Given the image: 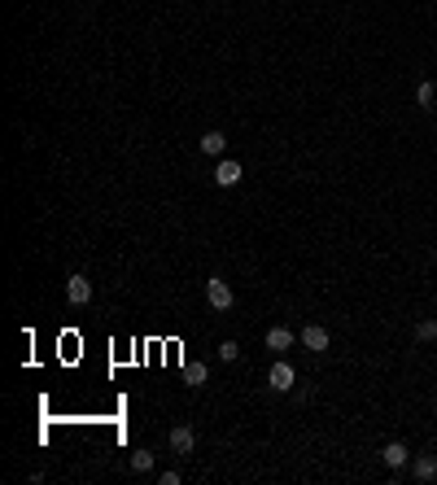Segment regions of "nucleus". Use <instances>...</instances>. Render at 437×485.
Wrapping results in <instances>:
<instances>
[{"mask_svg":"<svg viewBox=\"0 0 437 485\" xmlns=\"http://www.w3.org/2000/svg\"><path fill=\"white\" fill-rule=\"evenodd\" d=\"M206 298H210V306H215V311H232V302H236L232 284L223 280V276H210V280H206Z\"/></svg>","mask_w":437,"mask_h":485,"instance_id":"1","label":"nucleus"},{"mask_svg":"<svg viewBox=\"0 0 437 485\" xmlns=\"http://www.w3.org/2000/svg\"><path fill=\"white\" fill-rule=\"evenodd\" d=\"M298 341H302L306 350H311V354H323V350L332 346V332L323 328V323H306V328L298 332Z\"/></svg>","mask_w":437,"mask_h":485,"instance_id":"2","label":"nucleus"},{"mask_svg":"<svg viewBox=\"0 0 437 485\" xmlns=\"http://www.w3.org/2000/svg\"><path fill=\"white\" fill-rule=\"evenodd\" d=\"M267 385H271V394H293L298 371L289 367V363H271V371H267Z\"/></svg>","mask_w":437,"mask_h":485,"instance_id":"3","label":"nucleus"},{"mask_svg":"<svg viewBox=\"0 0 437 485\" xmlns=\"http://www.w3.org/2000/svg\"><path fill=\"white\" fill-rule=\"evenodd\" d=\"M240 175H245V171H240V162L223 157L219 167H215V184H219V188H232V184H240Z\"/></svg>","mask_w":437,"mask_h":485,"instance_id":"4","label":"nucleus"},{"mask_svg":"<svg viewBox=\"0 0 437 485\" xmlns=\"http://www.w3.org/2000/svg\"><path fill=\"white\" fill-rule=\"evenodd\" d=\"M381 459H385V468H407L411 463V450H407V442H390L381 450Z\"/></svg>","mask_w":437,"mask_h":485,"instance_id":"5","label":"nucleus"},{"mask_svg":"<svg viewBox=\"0 0 437 485\" xmlns=\"http://www.w3.org/2000/svg\"><path fill=\"white\" fill-rule=\"evenodd\" d=\"M192 442H197V438H192V429H188V424L171 429V450H175V455H192Z\"/></svg>","mask_w":437,"mask_h":485,"instance_id":"6","label":"nucleus"},{"mask_svg":"<svg viewBox=\"0 0 437 485\" xmlns=\"http://www.w3.org/2000/svg\"><path fill=\"white\" fill-rule=\"evenodd\" d=\"M415 105L424 109V114H433V109H437V84H433V79H424V84L415 88Z\"/></svg>","mask_w":437,"mask_h":485,"instance_id":"7","label":"nucleus"},{"mask_svg":"<svg viewBox=\"0 0 437 485\" xmlns=\"http://www.w3.org/2000/svg\"><path fill=\"white\" fill-rule=\"evenodd\" d=\"M66 298H70L75 306H84V302L92 298V284H88L84 276H70V280H66Z\"/></svg>","mask_w":437,"mask_h":485,"instance_id":"8","label":"nucleus"},{"mask_svg":"<svg viewBox=\"0 0 437 485\" xmlns=\"http://www.w3.org/2000/svg\"><path fill=\"white\" fill-rule=\"evenodd\" d=\"M411 477H415V481H433V477H437V455H415Z\"/></svg>","mask_w":437,"mask_h":485,"instance_id":"9","label":"nucleus"},{"mask_svg":"<svg viewBox=\"0 0 437 485\" xmlns=\"http://www.w3.org/2000/svg\"><path fill=\"white\" fill-rule=\"evenodd\" d=\"M223 149H228V136H223V132H206V136H201V153L219 157Z\"/></svg>","mask_w":437,"mask_h":485,"instance_id":"10","label":"nucleus"},{"mask_svg":"<svg viewBox=\"0 0 437 485\" xmlns=\"http://www.w3.org/2000/svg\"><path fill=\"white\" fill-rule=\"evenodd\" d=\"M184 380L192 385V390H201V385L210 380V367L206 363H184Z\"/></svg>","mask_w":437,"mask_h":485,"instance_id":"11","label":"nucleus"},{"mask_svg":"<svg viewBox=\"0 0 437 485\" xmlns=\"http://www.w3.org/2000/svg\"><path fill=\"white\" fill-rule=\"evenodd\" d=\"M293 346V332L289 328H267V350H289Z\"/></svg>","mask_w":437,"mask_h":485,"instance_id":"12","label":"nucleus"},{"mask_svg":"<svg viewBox=\"0 0 437 485\" xmlns=\"http://www.w3.org/2000/svg\"><path fill=\"white\" fill-rule=\"evenodd\" d=\"M415 341H437V319L433 315L415 323Z\"/></svg>","mask_w":437,"mask_h":485,"instance_id":"13","label":"nucleus"},{"mask_svg":"<svg viewBox=\"0 0 437 485\" xmlns=\"http://www.w3.org/2000/svg\"><path fill=\"white\" fill-rule=\"evenodd\" d=\"M132 472H153V450H136L132 455Z\"/></svg>","mask_w":437,"mask_h":485,"instance_id":"14","label":"nucleus"},{"mask_svg":"<svg viewBox=\"0 0 437 485\" xmlns=\"http://www.w3.org/2000/svg\"><path fill=\"white\" fill-rule=\"evenodd\" d=\"M236 354H240V346H236V341H223V346H219V359H223V363H232Z\"/></svg>","mask_w":437,"mask_h":485,"instance_id":"15","label":"nucleus"}]
</instances>
